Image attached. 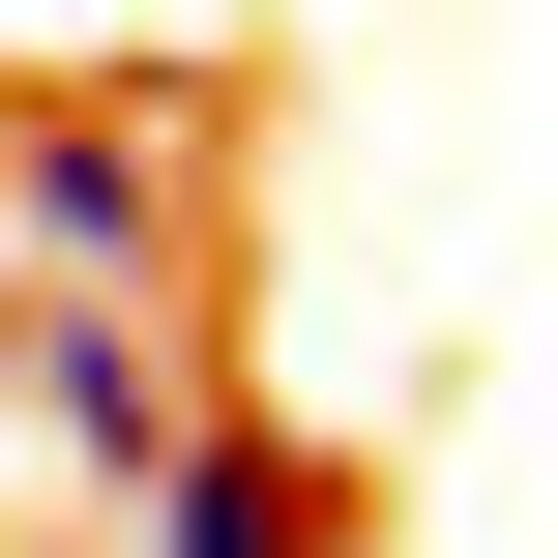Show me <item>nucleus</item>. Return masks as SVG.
Returning <instances> with one entry per match:
<instances>
[{
  "label": "nucleus",
  "mask_w": 558,
  "mask_h": 558,
  "mask_svg": "<svg viewBox=\"0 0 558 558\" xmlns=\"http://www.w3.org/2000/svg\"><path fill=\"white\" fill-rule=\"evenodd\" d=\"M0 294H206V147L118 88H0Z\"/></svg>",
  "instance_id": "obj_1"
},
{
  "label": "nucleus",
  "mask_w": 558,
  "mask_h": 558,
  "mask_svg": "<svg viewBox=\"0 0 558 558\" xmlns=\"http://www.w3.org/2000/svg\"><path fill=\"white\" fill-rule=\"evenodd\" d=\"M206 412H235V383H206L147 294H0V471H59V500H147Z\"/></svg>",
  "instance_id": "obj_2"
},
{
  "label": "nucleus",
  "mask_w": 558,
  "mask_h": 558,
  "mask_svg": "<svg viewBox=\"0 0 558 558\" xmlns=\"http://www.w3.org/2000/svg\"><path fill=\"white\" fill-rule=\"evenodd\" d=\"M118 558H383V471L294 441V412H206V441L118 500Z\"/></svg>",
  "instance_id": "obj_3"
}]
</instances>
